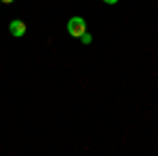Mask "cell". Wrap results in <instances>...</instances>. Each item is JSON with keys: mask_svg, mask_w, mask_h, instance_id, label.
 I'll use <instances>...</instances> for the list:
<instances>
[{"mask_svg": "<svg viewBox=\"0 0 158 156\" xmlns=\"http://www.w3.org/2000/svg\"><path fill=\"white\" fill-rule=\"evenodd\" d=\"M85 32H86V21L82 17H72V19L68 21V34H70V36L80 38Z\"/></svg>", "mask_w": 158, "mask_h": 156, "instance_id": "1", "label": "cell"}, {"mask_svg": "<svg viewBox=\"0 0 158 156\" xmlns=\"http://www.w3.org/2000/svg\"><path fill=\"white\" fill-rule=\"evenodd\" d=\"M0 2H4V4H11V2H15V0H0Z\"/></svg>", "mask_w": 158, "mask_h": 156, "instance_id": "5", "label": "cell"}, {"mask_svg": "<svg viewBox=\"0 0 158 156\" xmlns=\"http://www.w3.org/2000/svg\"><path fill=\"white\" fill-rule=\"evenodd\" d=\"M80 40H82L85 44H91V42H93V38H91V34H89V32H85V34L80 36Z\"/></svg>", "mask_w": 158, "mask_h": 156, "instance_id": "3", "label": "cell"}, {"mask_svg": "<svg viewBox=\"0 0 158 156\" xmlns=\"http://www.w3.org/2000/svg\"><path fill=\"white\" fill-rule=\"evenodd\" d=\"M103 2H106V4H116L118 0H103Z\"/></svg>", "mask_w": 158, "mask_h": 156, "instance_id": "4", "label": "cell"}, {"mask_svg": "<svg viewBox=\"0 0 158 156\" xmlns=\"http://www.w3.org/2000/svg\"><path fill=\"white\" fill-rule=\"evenodd\" d=\"M9 32H11L15 38H21L25 34V23L21 19H13L11 23H9Z\"/></svg>", "mask_w": 158, "mask_h": 156, "instance_id": "2", "label": "cell"}]
</instances>
